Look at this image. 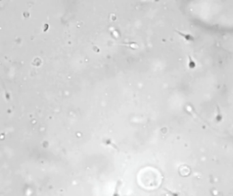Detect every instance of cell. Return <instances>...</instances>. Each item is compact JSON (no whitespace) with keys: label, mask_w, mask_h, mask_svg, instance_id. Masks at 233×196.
<instances>
[{"label":"cell","mask_w":233,"mask_h":196,"mask_svg":"<svg viewBox=\"0 0 233 196\" xmlns=\"http://www.w3.org/2000/svg\"><path fill=\"white\" fill-rule=\"evenodd\" d=\"M121 182L120 180H119L116 184L114 192H113V193H112V196H120L119 189H120V187H121Z\"/></svg>","instance_id":"7a4b0ae2"},{"label":"cell","mask_w":233,"mask_h":196,"mask_svg":"<svg viewBox=\"0 0 233 196\" xmlns=\"http://www.w3.org/2000/svg\"><path fill=\"white\" fill-rule=\"evenodd\" d=\"M188 59H189V62H188V67L190 68V69H193V68H196V62H195L194 61H193V59H191V56L188 55Z\"/></svg>","instance_id":"3957f363"},{"label":"cell","mask_w":233,"mask_h":196,"mask_svg":"<svg viewBox=\"0 0 233 196\" xmlns=\"http://www.w3.org/2000/svg\"><path fill=\"white\" fill-rule=\"evenodd\" d=\"M175 32H176L177 33H178L179 35H181L182 37H183V38L187 41H193L195 39V37H193L192 35H191L190 33H183V32L179 31V30L177 29L175 30Z\"/></svg>","instance_id":"6da1fadb"}]
</instances>
